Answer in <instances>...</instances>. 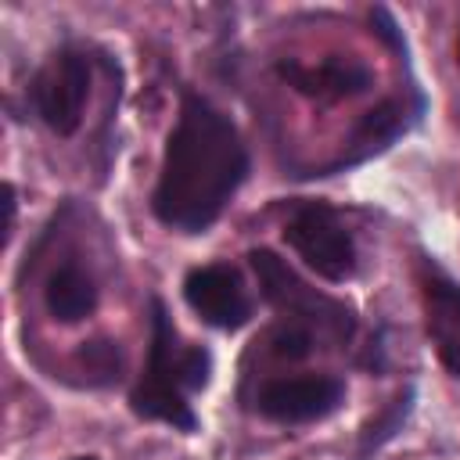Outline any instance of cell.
<instances>
[{"mask_svg": "<svg viewBox=\"0 0 460 460\" xmlns=\"http://www.w3.org/2000/svg\"><path fill=\"white\" fill-rule=\"evenodd\" d=\"M248 259H252V270L259 277V288H262L266 302L273 309H280L291 323L320 331V334H327L334 341H349L352 338V331H356L352 313L341 302L313 291L280 255H273L270 248H255Z\"/></svg>", "mask_w": 460, "mask_h": 460, "instance_id": "cell-3", "label": "cell"}, {"mask_svg": "<svg viewBox=\"0 0 460 460\" xmlns=\"http://www.w3.org/2000/svg\"><path fill=\"white\" fill-rule=\"evenodd\" d=\"M266 345H270V352H273L277 359L298 363V359H305V356L313 352V331H309V327H302V323L284 320V323H277V327L270 331Z\"/></svg>", "mask_w": 460, "mask_h": 460, "instance_id": "cell-13", "label": "cell"}, {"mask_svg": "<svg viewBox=\"0 0 460 460\" xmlns=\"http://www.w3.org/2000/svg\"><path fill=\"white\" fill-rule=\"evenodd\" d=\"M277 75L302 97L309 101H320V104H334V101H345V97H356L370 86V68L363 61H352V58H341V54H331L316 65H305V61H277Z\"/></svg>", "mask_w": 460, "mask_h": 460, "instance_id": "cell-9", "label": "cell"}, {"mask_svg": "<svg viewBox=\"0 0 460 460\" xmlns=\"http://www.w3.org/2000/svg\"><path fill=\"white\" fill-rule=\"evenodd\" d=\"M284 241L309 270H316L331 284H341L356 273V241L327 201L298 205L284 223Z\"/></svg>", "mask_w": 460, "mask_h": 460, "instance_id": "cell-5", "label": "cell"}, {"mask_svg": "<svg viewBox=\"0 0 460 460\" xmlns=\"http://www.w3.org/2000/svg\"><path fill=\"white\" fill-rule=\"evenodd\" d=\"M183 298L205 323H212L219 331H237L252 316V302L241 288L237 270H230L223 262L194 266L183 277Z\"/></svg>", "mask_w": 460, "mask_h": 460, "instance_id": "cell-8", "label": "cell"}, {"mask_svg": "<svg viewBox=\"0 0 460 460\" xmlns=\"http://www.w3.org/2000/svg\"><path fill=\"white\" fill-rule=\"evenodd\" d=\"M410 410H413V388H406V392H399L381 413H374L367 424H363V431H359V449H356V456H370L374 449H381L388 438H395L399 431H402V424H406V417H410Z\"/></svg>", "mask_w": 460, "mask_h": 460, "instance_id": "cell-12", "label": "cell"}, {"mask_svg": "<svg viewBox=\"0 0 460 460\" xmlns=\"http://www.w3.org/2000/svg\"><path fill=\"white\" fill-rule=\"evenodd\" d=\"M410 119H413V115H410L406 101H399V97L381 101L377 108H370V111L356 122V129H352V137H349V158H345V162H363L367 155L388 147L399 133H406Z\"/></svg>", "mask_w": 460, "mask_h": 460, "instance_id": "cell-11", "label": "cell"}, {"mask_svg": "<svg viewBox=\"0 0 460 460\" xmlns=\"http://www.w3.org/2000/svg\"><path fill=\"white\" fill-rule=\"evenodd\" d=\"M75 460H97V456H75Z\"/></svg>", "mask_w": 460, "mask_h": 460, "instance_id": "cell-15", "label": "cell"}, {"mask_svg": "<svg viewBox=\"0 0 460 460\" xmlns=\"http://www.w3.org/2000/svg\"><path fill=\"white\" fill-rule=\"evenodd\" d=\"M43 305L54 320L61 323H75L86 320L97 309V284L93 277L79 266V262H61L43 288Z\"/></svg>", "mask_w": 460, "mask_h": 460, "instance_id": "cell-10", "label": "cell"}, {"mask_svg": "<svg viewBox=\"0 0 460 460\" xmlns=\"http://www.w3.org/2000/svg\"><path fill=\"white\" fill-rule=\"evenodd\" d=\"M345 399V381L331 374H298V377H273L259 388L255 410L277 424H305L320 420L338 410Z\"/></svg>", "mask_w": 460, "mask_h": 460, "instance_id": "cell-6", "label": "cell"}, {"mask_svg": "<svg viewBox=\"0 0 460 460\" xmlns=\"http://www.w3.org/2000/svg\"><path fill=\"white\" fill-rule=\"evenodd\" d=\"M248 165L237 126L201 93L187 90L151 190L155 219L176 234H205L244 183Z\"/></svg>", "mask_w": 460, "mask_h": 460, "instance_id": "cell-1", "label": "cell"}, {"mask_svg": "<svg viewBox=\"0 0 460 460\" xmlns=\"http://www.w3.org/2000/svg\"><path fill=\"white\" fill-rule=\"evenodd\" d=\"M417 284H420L428 341L435 345L438 363L453 377H460V284L428 255H420L417 262Z\"/></svg>", "mask_w": 460, "mask_h": 460, "instance_id": "cell-7", "label": "cell"}, {"mask_svg": "<svg viewBox=\"0 0 460 460\" xmlns=\"http://www.w3.org/2000/svg\"><path fill=\"white\" fill-rule=\"evenodd\" d=\"M29 101L36 119L50 133L72 137L83 126V111L90 101V58L75 47L54 50L32 75Z\"/></svg>", "mask_w": 460, "mask_h": 460, "instance_id": "cell-4", "label": "cell"}, {"mask_svg": "<svg viewBox=\"0 0 460 460\" xmlns=\"http://www.w3.org/2000/svg\"><path fill=\"white\" fill-rule=\"evenodd\" d=\"M212 374V356L201 345H180V334L162 305V298H151V345H147V367L140 381L129 392V410L140 420H158L176 431H194L198 417L187 402L190 392L205 388Z\"/></svg>", "mask_w": 460, "mask_h": 460, "instance_id": "cell-2", "label": "cell"}, {"mask_svg": "<svg viewBox=\"0 0 460 460\" xmlns=\"http://www.w3.org/2000/svg\"><path fill=\"white\" fill-rule=\"evenodd\" d=\"M456 65H460V40H456Z\"/></svg>", "mask_w": 460, "mask_h": 460, "instance_id": "cell-14", "label": "cell"}]
</instances>
